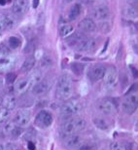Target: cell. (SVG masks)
I'll return each mask as SVG.
<instances>
[{
	"instance_id": "cell-1",
	"label": "cell",
	"mask_w": 138,
	"mask_h": 150,
	"mask_svg": "<svg viewBox=\"0 0 138 150\" xmlns=\"http://www.w3.org/2000/svg\"><path fill=\"white\" fill-rule=\"evenodd\" d=\"M86 127V121L81 117H70L69 119L65 120L63 124L61 125V133L66 136L77 134L83 131Z\"/></svg>"
},
{
	"instance_id": "cell-2",
	"label": "cell",
	"mask_w": 138,
	"mask_h": 150,
	"mask_svg": "<svg viewBox=\"0 0 138 150\" xmlns=\"http://www.w3.org/2000/svg\"><path fill=\"white\" fill-rule=\"evenodd\" d=\"M72 94V80L68 74H62L59 76L56 84V96L59 100H67Z\"/></svg>"
},
{
	"instance_id": "cell-3",
	"label": "cell",
	"mask_w": 138,
	"mask_h": 150,
	"mask_svg": "<svg viewBox=\"0 0 138 150\" xmlns=\"http://www.w3.org/2000/svg\"><path fill=\"white\" fill-rule=\"evenodd\" d=\"M118 78H119V74L116 67L110 65V67L105 68L103 79H104V85L106 88L108 89L115 88L117 86V83H118Z\"/></svg>"
},
{
	"instance_id": "cell-4",
	"label": "cell",
	"mask_w": 138,
	"mask_h": 150,
	"mask_svg": "<svg viewBox=\"0 0 138 150\" xmlns=\"http://www.w3.org/2000/svg\"><path fill=\"white\" fill-rule=\"evenodd\" d=\"M82 109V104L77 100H69L62 104L61 113L63 116H73L79 113Z\"/></svg>"
},
{
	"instance_id": "cell-5",
	"label": "cell",
	"mask_w": 138,
	"mask_h": 150,
	"mask_svg": "<svg viewBox=\"0 0 138 150\" xmlns=\"http://www.w3.org/2000/svg\"><path fill=\"white\" fill-rule=\"evenodd\" d=\"M96 108L105 115H111L116 112L117 105L113 100L109 98H102L96 103Z\"/></svg>"
},
{
	"instance_id": "cell-6",
	"label": "cell",
	"mask_w": 138,
	"mask_h": 150,
	"mask_svg": "<svg viewBox=\"0 0 138 150\" xmlns=\"http://www.w3.org/2000/svg\"><path fill=\"white\" fill-rule=\"evenodd\" d=\"M138 105V98L136 94H132L127 96V98L123 100L122 103V109L124 110L125 113L132 114L137 109Z\"/></svg>"
},
{
	"instance_id": "cell-7",
	"label": "cell",
	"mask_w": 138,
	"mask_h": 150,
	"mask_svg": "<svg viewBox=\"0 0 138 150\" xmlns=\"http://www.w3.org/2000/svg\"><path fill=\"white\" fill-rule=\"evenodd\" d=\"M31 113L27 109H20L16 113L14 118V123L20 128L27 127L29 122H30Z\"/></svg>"
},
{
	"instance_id": "cell-8",
	"label": "cell",
	"mask_w": 138,
	"mask_h": 150,
	"mask_svg": "<svg viewBox=\"0 0 138 150\" xmlns=\"http://www.w3.org/2000/svg\"><path fill=\"white\" fill-rule=\"evenodd\" d=\"M53 123V116L47 110H41L35 117V125L39 128H48Z\"/></svg>"
},
{
	"instance_id": "cell-9",
	"label": "cell",
	"mask_w": 138,
	"mask_h": 150,
	"mask_svg": "<svg viewBox=\"0 0 138 150\" xmlns=\"http://www.w3.org/2000/svg\"><path fill=\"white\" fill-rule=\"evenodd\" d=\"M91 15L92 19L103 22V21H107L108 18L110 17V11L106 5H98L92 9Z\"/></svg>"
},
{
	"instance_id": "cell-10",
	"label": "cell",
	"mask_w": 138,
	"mask_h": 150,
	"mask_svg": "<svg viewBox=\"0 0 138 150\" xmlns=\"http://www.w3.org/2000/svg\"><path fill=\"white\" fill-rule=\"evenodd\" d=\"M83 142H84L83 137H81L80 134H78L66 136V139L64 140L65 146L68 147L69 149H74V150H77L79 148L80 146L82 145Z\"/></svg>"
},
{
	"instance_id": "cell-11",
	"label": "cell",
	"mask_w": 138,
	"mask_h": 150,
	"mask_svg": "<svg viewBox=\"0 0 138 150\" xmlns=\"http://www.w3.org/2000/svg\"><path fill=\"white\" fill-rule=\"evenodd\" d=\"M105 67L103 64H95L89 71V77L92 81H98L102 79L105 73Z\"/></svg>"
},
{
	"instance_id": "cell-12",
	"label": "cell",
	"mask_w": 138,
	"mask_h": 150,
	"mask_svg": "<svg viewBox=\"0 0 138 150\" xmlns=\"http://www.w3.org/2000/svg\"><path fill=\"white\" fill-rule=\"evenodd\" d=\"M28 10V0H14L12 11L16 15H23Z\"/></svg>"
},
{
	"instance_id": "cell-13",
	"label": "cell",
	"mask_w": 138,
	"mask_h": 150,
	"mask_svg": "<svg viewBox=\"0 0 138 150\" xmlns=\"http://www.w3.org/2000/svg\"><path fill=\"white\" fill-rule=\"evenodd\" d=\"M78 28L83 32H94L96 30V23L89 18H86L78 23Z\"/></svg>"
},
{
	"instance_id": "cell-14",
	"label": "cell",
	"mask_w": 138,
	"mask_h": 150,
	"mask_svg": "<svg viewBox=\"0 0 138 150\" xmlns=\"http://www.w3.org/2000/svg\"><path fill=\"white\" fill-rule=\"evenodd\" d=\"M16 59L11 55H0V70L10 69L15 65Z\"/></svg>"
},
{
	"instance_id": "cell-15",
	"label": "cell",
	"mask_w": 138,
	"mask_h": 150,
	"mask_svg": "<svg viewBox=\"0 0 138 150\" xmlns=\"http://www.w3.org/2000/svg\"><path fill=\"white\" fill-rule=\"evenodd\" d=\"M15 26V21L12 17L5 14H0V32L8 30Z\"/></svg>"
},
{
	"instance_id": "cell-16",
	"label": "cell",
	"mask_w": 138,
	"mask_h": 150,
	"mask_svg": "<svg viewBox=\"0 0 138 150\" xmlns=\"http://www.w3.org/2000/svg\"><path fill=\"white\" fill-rule=\"evenodd\" d=\"M50 84L48 80H40L39 82L35 83L33 88H32V93L35 96H42L49 90Z\"/></svg>"
},
{
	"instance_id": "cell-17",
	"label": "cell",
	"mask_w": 138,
	"mask_h": 150,
	"mask_svg": "<svg viewBox=\"0 0 138 150\" xmlns=\"http://www.w3.org/2000/svg\"><path fill=\"white\" fill-rule=\"evenodd\" d=\"M1 105L4 108L8 109V110H12L14 109L17 105V100L14 96H12L11 94H7L4 96V98L1 100Z\"/></svg>"
},
{
	"instance_id": "cell-18",
	"label": "cell",
	"mask_w": 138,
	"mask_h": 150,
	"mask_svg": "<svg viewBox=\"0 0 138 150\" xmlns=\"http://www.w3.org/2000/svg\"><path fill=\"white\" fill-rule=\"evenodd\" d=\"M30 85H31V81L29 80V78H23V79H20L15 84L14 89L16 90L19 94H23V93L27 91Z\"/></svg>"
},
{
	"instance_id": "cell-19",
	"label": "cell",
	"mask_w": 138,
	"mask_h": 150,
	"mask_svg": "<svg viewBox=\"0 0 138 150\" xmlns=\"http://www.w3.org/2000/svg\"><path fill=\"white\" fill-rule=\"evenodd\" d=\"M92 122H94L95 127H96L97 129H99V130H102V131H106L110 127L109 122H108L105 118L100 117V116L94 117V120H92Z\"/></svg>"
},
{
	"instance_id": "cell-20",
	"label": "cell",
	"mask_w": 138,
	"mask_h": 150,
	"mask_svg": "<svg viewBox=\"0 0 138 150\" xmlns=\"http://www.w3.org/2000/svg\"><path fill=\"white\" fill-rule=\"evenodd\" d=\"M83 38H85V35H84L83 33H81V32H75V33L72 34L71 36L67 37L66 42L70 47L75 48Z\"/></svg>"
},
{
	"instance_id": "cell-21",
	"label": "cell",
	"mask_w": 138,
	"mask_h": 150,
	"mask_svg": "<svg viewBox=\"0 0 138 150\" xmlns=\"http://www.w3.org/2000/svg\"><path fill=\"white\" fill-rule=\"evenodd\" d=\"M35 64H36V59L33 56H30V57H28V58H26L22 67L23 72H29V71H31L34 68Z\"/></svg>"
},
{
	"instance_id": "cell-22",
	"label": "cell",
	"mask_w": 138,
	"mask_h": 150,
	"mask_svg": "<svg viewBox=\"0 0 138 150\" xmlns=\"http://www.w3.org/2000/svg\"><path fill=\"white\" fill-rule=\"evenodd\" d=\"M82 13V6L80 4H74L69 11V19L71 21L76 20Z\"/></svg>"
},
{
	"instance_id": "cell-23",
	"label": "cell",
	"mask_w": 138,
	"mask_h": 150,
	"mask_svg": "<svg viewBox=\"0 0 138 150\" xmlns=\"http://www.w3.org/2000/svg\"><path fill=\"white\" fill-rule=\"evenodd\" d=\"M75 49L80 51V52H89V38H83L82 40H81L78 45L76 47H75Z\"/></svg>"
},
{
	"instance_id": "cell-24",
	"label": "cell",
	"mask_w": 138,
	"mask_h": 150,
	"mask_svg": "<svg viewBox=\"0 0 138 150\" xmlns=\"http://www.w3.org/2000/svg\"><path fill=\"white\" fill-rule=\"evenodd\" d=\"M74 30L73 25H69V23H64L59 28V35L61 37H67L68 35H70Z\"/></svg>"
},
{
	"instance_id": "cell-25",
	"label": "cell",
	"mask_w": 138,
	"mask_h": 150,
	"mask_svg": "<svg viewBox=\"0 0 138 150\" xmlns=\"http://www.w3.org/2000/svg\"><path fill=\"white\" fill-rule=\"evenodd\" d=\"M71 70L73 71L74 74H76L77 76H80L84 71V65L79 64V62H74L71 64Z\"/></svg>"
},
{
	"instance_id": "cell-26",
	"label": "cell",
	"mask_w": 138,
	"mask_h": 150,
	"mask_svg": "<svg viewBox=\"0 0 138 150\" xmlns=\"http://www.w3.org/2000/svg\"><path fill=\"white\" fill-rule=\"evenodd\" d=\"M10 117V110L0 107V123H5Z\"/></svg>"
},
{
	"instance_id": "cell-27",
	"label": "cell",
	"mask_w": 138,
	"mask_h": 150,
	"mask_svg": "<svg viewBox=\"0 0 138 150\" xmlns=\"http://www.w3.org/2000/svg\"><path fill=\"white\" fill-rule=\"evenodd\" d=\"M8 42H9V46H10L12 49H17L20 45V40L18 37H15V36H12L9 38Z\"/></svg>"
},
{
	"instance_id": "cell-28",
	"label": "cell",
	"mask_w": 138,
	"mask_h": 150,
	"mask_svg": "<svg viewBox=\"0 0 138 150\" xmlns=\"http://www.w3.org/2000/svg\"><path fill=\"white\" fill-rule=\"evenodd\" d=\"M77 150H96V145L92 142H83Z\"/></svg>"
},
{
	"instance_id": "cell-29",
	"label": "cell",
	"mask_w": 138,
	"mask_h": 150,
	"mask_svg": "<svg viewBox=\"0 0 138 150\" xmlns=\"http://www.w3.org/2000/svg\"><path fill=\"white\" fill-rule=\"evenodd\" d=\"M53 64V59L49 56H45L41 59V67H50Z\"/></svg>"
},
{
	"instance_id": "cell-30",
	"label": "cell",
	"mask_w": 138,
	"mask_h": 150,
	"mask_svg": "<svg viewBox=\"0 0 138 150\" xmlns=\"http://www.w3.org/2000/svg\"><path fill=\"white\" fill-rule=\"evenodd\" d=\"M41 78H42V74L40 72V70H35L32 73L31 77L29 78V80L31 81V83H37L41 80Z\"/></svg>"
},
{
	"instance_id": "cell-31",
	"label": "cell",
	"mask_w": 138,
	"mask_h": 150,
	"mask_svg": "<svg viewBox=\"0 0 138 150\" xmlns=\"http://www.w3.org/2000/svg\"><path fill=\"white\" fill-rule=\"evenodd\" d=\"M99 28H100V30L103 32V33H107L111 30V25L107 21H103V22L100 23L99 25Z\"/></svg>"
},
{
	"instance_id": "cell-32",
	"label": "cell",
	"mask_w": 138,
	"mask_h": 150,
	"mask_svg": "<svg viewBox=\"0 0 138 150\" xmlns=\"http://www.w3.org/2000/svg\"><path fill=\"white\" fill-rule=\"evenodd\" d=\"M125 15L127 17H130V18H135V17H137V11L134 8L127 7L125 10Z\"/></svg>"
},
{
	"instance_id": "cell-33",
	"label": "cell",
	"mask_w": 138,
	"mask_h": 150,
	"mask_svg": "<svg viewBox=\"0 0 138 150\" xmlns=\"http://www.w3.org/2000/svg\"><path fill=\"white\" fill-rule=\"evenodd\" d=\"M23 133V130H22V128L19 127V126H16L14 129H13V131L11 132V134H10V136L11 137H13L14 139H17V137H19L20 134H22Z\"/></svg>"
},
{
	"instance_id": "cell-34",
	"label": "cell",
	"mask_w": 138,
	"mask_h": 150,
	"mask_svg": "<svg viewBox=\"0 0 138 150\" xmlns=\"http://www.w3.org/2000/svg\"><path fill=\"white\" fill-rule=\"evenodd\" d=\"M35 49H36L35 41L34 40H31V41L28 42L27 45H26V47H25V53H32Z\"/></svg>"
},
{
	"instance_id": "cell-35",
	"label": "cell",
	"mask_w": 138,
	"mask_h": 150,
	"mask_svg": "<svg viewBox=\"0 0 138 150\" xmlns=\"http://www.w3.org/2000/svg\"><path fill=\"white\" fill-rule=\"evenodd\" d=\"M0 55H10V48L6 44H0Z\"/></svg>"
},
{
	"instance_id": "cell-36",
	"label": "cell",
	"mask_w": 138,
	"mask_h": 150,
	"mask_svg": "<svg viewBox=\"0 0 138 150\" xmlns=\"http://www.w3.org/2000/svg\"><path fill=\"white\" fill-rule=\"evenodd\" d=\"M123 146L122 143H120L119 142H113L110 143L109 148L110 150H123Z\"/></svg>"
},
{
	"instance_id": "cell-37",
	"label": "cell",
	"mask_w": 138,
	"mask_h": 150,
	"mask_svg": "<svg viewBox=\"0 0 138 150\" xmlns=\"http://www.w3.org/2000/svg\"><path fill=\"white\" fill-rule=\"evenodd\" d=\"M17 79V75L16 73H13V72H10L6 75V82L9 83V84H12L14 83L15 81Z\"/></svg>"
},
{
	"instance_id": "cell-38",
	"label": "cell",
	"mask_w": 138,
	"mask_h": 150,
	"mask_svg": "<svg viewBox=\"0 0 138 150\" xmlns=\"http://www.w3.org/2000/svg\"><path fill=\"white\" fill-rule=\"evenodd\" d=\"M0 150H13L11 144H0Z\"/></svg>"
},
{
	"instance_id": "cell-39",
	"label": "cell",
	"mask_w": 138,
	"mask_h": 150,
	"mask_svg": "<svg viewBox=\"0 0 138 150\" xmlns=\"http://www.w3.org/2000/svg\"><path fill=\"white\" fill-rule=\"evenodd\" d=\"M28 148L30 150H35V145L33 144V142H28Z\"/></svg>"
},
{
	"instance_id": "cell-40",
	"label": "cell",
	"mask_w": 138,
	"mask_h": 150,
	"mask_svg": "<svg viewBox=\"0 0 138 150\" xmlns=\"http://www.w3.org/2000/svg\"><path fill=\"white\" fill-rule=\"evenodd\" d=\"M130 68H131V70H132V72H133V76L137 77V70L133 67H130Z\"/></svg>"
},
{
	"instance_id": "cell-41",
	"label": "cell",
	"mask_w": 138,
	"mask_h": 150,
	"mask_svg": "<svg viewBox=\"0 0 138 150\" xmlns=\"http://www.w3.org/2000/svg\"><path fill=\"white\" fill-rule=\"evenodd\" d=\"M39 5V0H33V8H37Z\"/></svg>"
},
{
	"instance_id": "cell-42",
	"label": "cell",
	"mask_w": 138,
	"mask_h": 150,
	"mask_svg": "<svg viewBox=\"0 0 138 150\" xmlns=\"http://www.w3.org/2000/svg\"><path fill=\"white\" fill-rule=\"evenodd\" d=\"M3 85H4V84H3V79L0 77V90L3 88Z\"/></svg>"
},
{
	"instance_id": "cell-43",
	"label": "cell",
	"mask_w": 138,
	"mask_h": 150,
	"mask_svg": "<svg viewBox=\"0 0 138 150\" xmlns=\"http://www.w3.org/2000/svg\"><path fill=\"white\" fill-rule=\"evenodd\" d=\"M5 4H6V0H0V5L4 6Z\"/></svg>"
},
{
	"instance_id": "cell-44",
	"label": "cell",
	"mask_w": 138,
	"mask_h": 150,
	"mask_svg": "<svg viewBox=\"0 0 138 150\" xmlns=\"http://www.w3.org/2000/svg\"><path fill=\"white\" fill-rule=\"evenodd\" d=\"M73 0H63V2L64 3H66V4H69V3H71Z\"/></svg>"
},
{
	"instance_id": "cell-45",
	"label": "cell",
	"mask_w": 138,
	"mask_h": 150,
	"mask_svg": "<svg viewBox=\"0 0 138 150\" xmlns=\"http://www.w3.org/2000/svg\"><path fill=\"white\" fill-rule=\"evenodd\" d=\"M0 104H1V98H0Z\"/></svg>"
}]
</instances>
